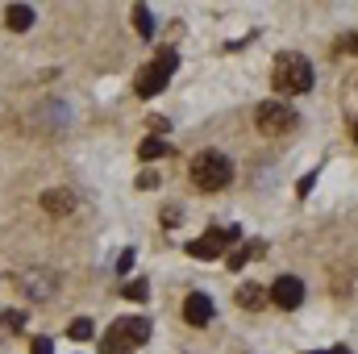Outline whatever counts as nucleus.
<instances>
[{
	"label": "nucleus",
	"instance_id": "dca6fc26",
	"mask_svg": "<svg viewBox=\"0 0 358 354\" xmlns=\"http://www.w3.org/2000/svg\"><path fill=\"white\" fill-rule=\"evenodd\" d=\"M67 334H71V342H88L92 334H96V325H92L88 317H76V321L67 325Z\"/></svg>",
	"mask_w": 358,
	"mask_h": 354
},
{
	"label": "nucleus",
	"instance_id": "7ed1b4c3",
	"mask_svg": "<svg viewBox=\"0 0 358 354\" xmlns=\"http://www.w3.org/2000/svg\"><path fill=\"white\" fill-rule=\"evenodd\" d=\"M176 67H179V55L176 50H159V59L138 76V96L146 100V96H159V92L171 84V76H176Z\"/></svg>",
	"mask_w": 358,
	"mask_h": 354
},
{
	"label": "nucleus",
	"instance_id": "2eb2a0df",
	"mask_svg": "<svg viewBox=\"0 0 358 354\" xmlns=\"http://www.w3.org/2000/svg\"><path fill=\"white\" fill-rule=\"evenodd\" d=\"M259 255H263V242H246L238 255H229V271H238V267L246 263V259H259Z\"/></svg>",
	"mask_w": 358,
	"mask_h": 354
},
{
	"label": "nucleus",
	"instance_id": "f8f14e48",
	"mask_svg": "<svg viewBox=\"0 0 358 354\" xmlns=\"http://www.w3.org/2000/svg\"><path fill=\"white\" fill-rule=\"evenodd\" d=\"M100 351H104V354H129V351H134V342H129V338H125V334H121V330L113 325V330L104 334V342H100Z\"/></svg>",
	"mask_w": 358,
	"mask_h": 354
},
{
	"label": "nucleus",
	"instance_id": "a211bd4d",
	"mask_svg": "<svg viewBox=\"0 0 358 354\" xmlns=\"http://www.w3.org/2000/svg\"><path fill=\"white\" fill-rule=\"evenodd\" d=\"M25 325V317L21 313H0V334H17Z\"/></svg>",
	"mask_w": 358,
	"mask_h": 354
},
{
	"label": "nucleus",
	"instance_id": "6e6552de",
	"mask_svg": "<svg viewBox=\"0 0 358 354\" xmlns=\"http://www.w3.org/2000/svg\"><path fill=\"white\" fill-rule=\"evenodd\" d=\"M113 325H117L134 346H142V342L150 338V321H146V317H121V321H113Z\"/></svg>",
	"mask_w": 358,
	"mask_h": 354
},
{
	"label": "nucleus",
	"instance_id": "423d86ee",
	"mask_svg": "<svg viewBox=\"0 0 358 354\" xmlns=\"http://www.w3.org/2000/svg\"><path fill=\"white\" fill-rule=\"evenodd\" d=\"M271 300H275L279 309H300V304H304V283H300L296 275H279V279L271 283Z\"/></svg>",
	"mask_w": 358,
	"mask_h": 354
},
{
	"label": "nucleus",
	"instance_id": "20e7f679",
	"mask_svg": "<svg viewBox=\"0 0 358 354\" xmlns=\"http://www.w3.org/2000/svg\"><path fill=\"white\" fill-rule=\"evenodd\" d=\"M259 129H263L267 138L292 134V129H296V113H292L283 100H267V104H259Z\"/></svg>",
	"mask_w": 358,
	"mask_h": 354
},
{
	"label": "nucleus",
	"instance_id": "1a4fd4ad",
	"mask_svg": "<svg viewBox=\"0 0 358 354\" xmlns=\"http://www.w3.org/2000/svg\"><path fill=\"white\" fill-rule=\"evenodd\" d=\"M4 21H8V29H17V34H25V29L34 25V8H29V4H8V13H4Z\"/></svg>",
	"mask_w": 358,
	"mask_h": 354
},
{
	"label": "nucleus",
	"instance_id": "39448f33",
	"mask_svg": "<svg viewBox=\"0 0 358 354\" xmlns=\"http://www.w3.org/2000/svg\"><path fill=\"white\" fill-rule=\"evenodd\" d=\"M242 234H238V225H225V229H208L204 238H196V242H187V255L192 259H217L229 242H238Z\"/></svg>",
	"mask_w": 358,
	"mask_h": 354
},
{
	"label": "nucleus",
	"instance_id": "0eeeda50",
	"mask_svg": "<svg viewBox=\"0 0 358 354\" xmlns=\"http://www.w3.org/2000/svg\"><path fill=\"white\" fill-rule=\"evenodd\" d=\"M183 317H187V325H208L213 321V300L204 292H192L183 300Z\"/></svg>",
	"mask_w": 358,
	"mask_h": 354
},
{
	"label": "nucleus",
	"instance_id": "9b49d317",
	"mask_svg": "<svg viewBox=\"0 0 358 354\" xmlns=\"http://www.w3.org/2000/svg\"><path fill=\"white\" fill-rule=\"evenodd\" d=\"M163 155H171V146H167L163 138H146V142L138 146V159H142V163H159Z\"/></svg>",
	"mask_w": 358,
	"mask_h": 354
},
{
	"label": "nucleus",
	"instance_id": "9d476101",
	"mask_svg": "<svg viewBox=\"0 0 358 354\" xmlns=\"http://www.w3.org/2000/svg\"><path fill=\"white\" fill-rule=\"evenodd\" d=\"M71 204H76V200H71L67 187H50V192L42 196V208H46V213H71Z\"/></svg>",
	"mask_w": 358,
	"mask_h": 354
},
{
	"label": "nucleus",
	"instance_id": "ddd939ff",
	"mask_svg": "<svg viewBox=\"0 0 358 354\" xmlns=\"http://www.w3.org/2000/svg\"><path fill=\"white\" fill-rule=\"evenodd\" d=\"M263 300H267V292H263L259 283H242V288H238V304H242V309H263Z\"/></svg>",
	"mask_w": 358,
	"mask_h": 354
},
{
	"label": "nucleus",
	"instance_id": "aec40b11",
	"mask_svg": "<svg viewBox=\"0 0 358 354\" xmlns=\"http://www.w3.org/2000/svg\"><path fill=\"white\" fill-rule=\"evenodd\" d=\"M138 187H159V176H155V171H142V176H138Z\"/></svg>",
	"mask_w": 358,
	"mask_h": 354
},
{
	"label": "nucleus",
	"instance_id": "f03ea898",
	"mask_svg": "<svg viewBox=\"0 0 358 354\" xmlns=\"http://www.w3.org/2000/svg\"><path fill=\"white\" fill-rule=\"evenodd\" d=\"M229 179H234V163H229L221 150H200V155L192 159V183H196V187L213 192V187H225Z\"/></svg>",
	"mask_w": 358,
	"mask_h": 354
},
{
	"label": "nucleus",
	"instance_id": "4468645a",
	"mask_svg": "<svg viewBox=\"0 0 358 354\" xmlns=\"http://www.w3.org/2000/svg\"><path fill=\"white\" fill-rule=\"evenodd\" d=\"M134 29H138L142 38H150V34H155V13H150L146 4H138V8H134Z\"/></svg>",
	"mask_w": 358,
	"mask_h": 354
},
{
	"label": "nucleus",
	"instance_id": "4be33fe9",
	"mask_svg": "<svg viewBox=\"0 0 358 354\" xmlns=\"http://www.w3.org/2000/svg\"><path fill=\"white\" fill-rule=\"evenodd\" d=\"M129 267H134V250H125V255H121V263H117V271H129Z\"/></svg>",
	"mask_w": 358,
	"mask_h": 354
},
{
	"label": "nucleus",
	"instance_id": "5701e85b",
	"mask_svg": "<svg viewBox=\"0 0 358 354\" xmlns=\"http://www.w3.org/2000/svg\"><path fill=\"white\" fill-rule=\"evenodd\" d=\"M313 354H350L346 346H338V351H313Z\"/></svg>",
	"mask_w": 358,
	"mask_h": 354
},
{
	"label": "nucleus",
	"instance_id": "f257e3e1",
	"mask_svg": "<svg viewBox=\"0 0 358 354\" xmlns=\"http://www.w3.org/2000/svg\"><path fill=\"white\" fill-rule=\"evenodd\" d=\"M271 76H275V88L283 92V96H300V92L313 88V63H308L304 55H296V50L279 55Z\"/></svg>",
	"mask_w": 358,
	"mask_h": 354
},
{
	"label": "nucleus",
	"instance_id": "b1692460",
	"mask_svg": "<svg viewBox=\"0 0 358 354\" xmlns=\"http://www.w3.org/2000/svg\"><path fill=\"white\" fill-rule=\"evenodd\" d=\"M355 142H358V125H355Z\"/></svg>",
	"mask_w": 358,
	"mask_h": 354
},
{
	"label": "nucleus",
	"instance_id": "f3484780",
	"mask_svg": "<svg viewBox=\"0 0 358 354\" xmlns=\"http://www.w3.org/2000/svg\"><path fill=\"white\" fill-rule=\"evenodd\" d=\"M121 292H125V300H138V304H142V300L150 296V283H146V279H129Z\"/></svg>",
	"mask_w": 358,
	"mask_h": 354
},
{
	"label": "nucleus",
	"instance_id": "6ab92c4d",
	"mask_svg": "<svg viewBox=\"0 0 358 354\" xmlns=\"http://www.w3.org/2000/svg\"><path fill=\"white\" fill-rule=\"evenodd\" d=\"M29 354H55V342L50 338H34L29 342Z\"/></svg>",
	"mask_w": 358,
	"mask_h": 354
},
{
	"label": "nucleus",
	"instance_id": "412c9836",
	"mask_svg": "<svg viewBox=\"0 0 358 354\" xmlns=\"http://www.w3.org/2000/svg\"><path fill=\"white\" fill-rule=\"evenodd\" d=\"M150 129L155 134H167V117H150Z\"/></svg>",
	"mask_w": 358,
	"mask_h": 354
}]
</instances>
